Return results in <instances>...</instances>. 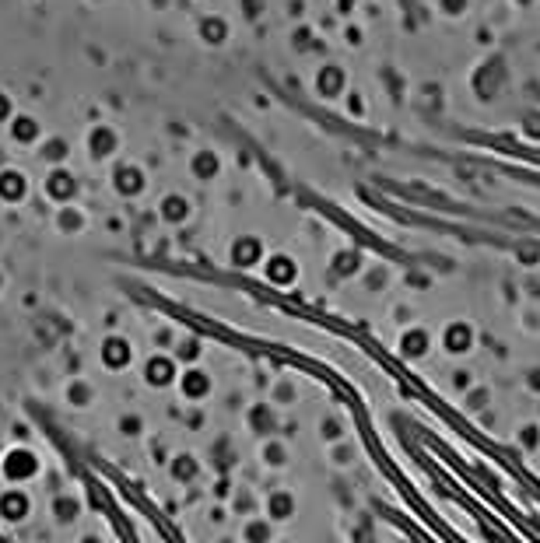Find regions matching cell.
I'll return each mask as SVG.
<instances>
[{"label":"cell","mask_w":540,"mask_h":543,"mask_svg":"<svg viewBox=\"0 0 540 543\" xmlns=\"http://www.w3.org/2000/svg\"><path fill=\"white\" fill-rule=\"evenodd\" d=\"M4 120H11V98L0 91V123H4Z\"/></svg>","instance_id":"obj_14"},{"label":"cell","mask_w":540,"mask_h":543,"mask_svg":"<svg viewBox=\"0 0 540 543\" xmlns=\"http://www.w3.org/2000/svg\"><path fill=\"white\" fill-rule=\"evenodd\" d=\"M519 4H530V0H519Z\"/></svg>","instance_id":"obj_15"},{"label":"cell","mask_w":540,"mask_h":543,"mask_svg":"<svg viewBox=\"0 0 540 543\" xmlns=\"http://www.w3.org/2000/svg\"><path fill=\"white\" fill-rule=\"evenodd\" d=\"M141 186H144L141 168H133V165H120V168H116V190H120V193L133 197V193H141Z\"/></svg>","instance_id":"obj_5"},{"label":"cell","mask_w":540,"mask_h":543,"mask_svg":"<svg viewBox=\"0 0 540 543\" xmlns=\"http://www.w3.org/2000/svg\"><path fill=\"white\" fill-rule=\"evenodd\" d=\"M88 148H91V155H95V158H106V155H113V151H116V133H113L109 126H95V130H91V137H88Z\"/></svg>","instance_id":"obj_4"},{"label":"cell","mask_w":540,"mask_h":543,"mask_svg":"<svg viewBox=\"0 0 540 543\" xmlns=\"http://www.w3.org/2000/svg\"><path fill=\"white\" fill-rule=\"evenodd\" d=\"M467 4H470V0H442V11H446V14H463Z\"/></svg>","instance_id":"obj_13"},{"label":"cell","mask_w":540,"mask_h":543,"mask_svg":"<svg viewBox=\"0 0 540 543\" xmlns=\"http://www.w3.org/2000/svg\"><path fill=\"white\" fill-rule=\"evenodd\" d=\"M46 193H49L53 200H71V197L78 193V182H74V175H71V172L56 168V172L46 179Z\"/></svg>","instance_id":"obj_2"},{"label":"cell","mask_w":540,"mask_h":543,"mask_svg":"<svg viewBox=\"0 0 540 543\" xmlns=\"http://www.w3.org/2000/svg\"><path fill=\"white\" fill-rule=\"evenodd\" d=\"M11 137L21 140V144H32V140L39 137V123H36L32 116H14V120H11Z\"/></svg>","instance_id":"obj_7"},{"label":"cell","mask_w":540,"mask_h":543,"mask_svg":"<svg viewBox=\"0 0 540 543\" xmlns=\"http://www.w3.org/2000/svg\"><path fill=\"white\" fill-rule=\"evenodd\" d=\"M291 274H295L291 259H281V256H277V259L270 263V277H274V281H291Z\"/></svg>","instance_id":"obj_11"},{"label":"cell","mask_w":540,"mask_h":543,"mask_svg":"<svg viewBox=\"0 0 540 543\" xmlns=\"http://www.w3.org/2000/svg\"><path fill=\"white\" fill-rule=\"evenodd\" d=\"M25 193H29V182H25L21 172H14V168L0 172V200L18 204V200H25Z\"/></svg>","instance_id":"obj_1"},{"label":"cell","mask_w":540,"mask_h":543,"mask_svg":"<svg viewBox=\"0 0 540 543\" xmlns=\"http://www.w3.org/2000/svg\"><path fill=\"white\" fill-rule=\"evenodd\" d=\"M42 155H46V162H60V158L67 155V144H63V140H46V151H42Z\"/></svg>","instance_id":"obj_12"},{"label":"cell","mask_w":540,"mask_h":543,"mask_svg":"<svg viewBox=\"0 0 540 543\" xmlns=\"http://www.w3.org/2000/svg\"><path fill=\"white\" fill-rule=\"evenodd\" d=\"M316 91L323 95V98H337L340 91H344V71L340 67H323L320 74H316Z\"/></svg>","instance_id":"obj_3"},{"label":"cell","mask_w":540,"mask_h":543,"mask_svg":"<svg viewBox=\"0 0 540 543\" xmlns=\"http://www.w3.org/2000/svg\"><path fill=\"white\" fill-rule=\"evenodd\" d=\"M162 214H165L168 221H183V217L190 214V207H186V200H183V197H168L165 204H162Z\"/></svg>","instance_id":"obj_10"},{"label":"cell","mask_w":540,"mask_h":543,"mask_svg":"<svg viewBox=\"0 0 540 543\" xmlns=\"http://www.w3.org/2000/svg\"><path fill=\"white\" fill-rule=\"evenodd\" d=\"M193 172H197L200 179H210V175L218 172V155H210V151H200V155L193 158Z\"/></svg>","instance_id":"obj_8"},{"label":"cell","mask_w":540,"mask_h":543,"mask_svg":"<svg viewBox=\"0 0 540 543\" xmlns=\"http://www.w3.org/2000/svg\"><path fill=\"white\" fill-rule=\"evenodd\" d=\"M200 39L210 42V46L225 42L228 39V21H225V18H204V21H200Z\"/></svg>","instance_id":"obj_6"},{"label":"cell","mask_w":540,"mask_h":543,"mask_svg":"<svg viewBox=\"0 0 540 543\" xmlns=\"http://www.w3.org/2000/svg\"><path fill=\"white\" fill-rule=\"evenodd\" d=\"M256 256H260V242H256V239H243V242L235 246V263H243V267H250Z\"/></svg>","instance_id":"obj_9"}]
</instances>
